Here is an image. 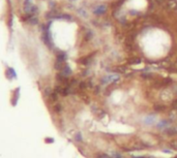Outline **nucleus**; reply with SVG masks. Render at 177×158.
I'll return each instance as SVG.
<instances>
[{
  "instance_id": "1",
  "label": "nucleus",
  "mask_w": 177,
  "mask_h": 158,
  "mask_svg": "<svg viewBox=\"0 0 177 158\" xmlns=\"http://www.w3.org/2000/svg\"><path fill=\"white\" fill-rule=\"evenodd\" d=\"M144 49L147 53L152 55L163 52L165 45L168 43V36L161 31H153L144 36Z\"/></svg>"
},
{
  "instance_id": "2",
  "label": "nucleus",
  "mask_w": 177,
  "mask_h": 158,
  "mask_svg": "<svg viewBox=\"0 0 177 158\" xmlns=\"http://www.w3.org/2000/svg\"><path fill=\"white\" fill-rule=\"evenodd\" d=\"M158 119L160 118L158 117L156 114H149V115H146L144 118L142 119V122L146 126H155Z\"/></svg>"
},
{
  "instance_id": "3",
  "label": "nucleus",
  "mask_w": 177,
  "mask_h": 158,
  "mask_svg": "<svg viewBox=\"0 0 177 158\" xmlns=\"http://www.w3.org/2000/svg\"><path fill=\"white\" fill-rule=\"evenodd\" d=\"M146 0H128V7L132 10H141L146 6Z\"/></svg>"
},
{
  "instance_id": "4",
  "label": "nucleus",
  "mask_w": 177,
  "mask_h": 158,
  "mask_svg": "<svg viewBox=\"0 0 177 158\" xmlns=\"http://www.w3.org/2000/svg\"><path fill=\"white\" fill-rule=\"evenodd\" d=\"M166 146L170 149L171 151H177V137H172L171 139L167 141Z\"/></svg>"
},
{
  "instance_id": "5",
  "label": "nucleus",
  "mask_w": 177,
  "mask_h": 158,
  "mask_svg": "<svg viewBox=\"0 0 177 158\" xmlns=\"http://www.w3.org/2000/svg\"><path fill=\"white\" fill-rule=\"evenodd\" d=\"M106 12V5L104 4H99L93 8V12L95 14H102Z\"/></svg>"
},
{
  "instance_id": "6",
  "label": "nucleus",
  "mask_w": 177,
  "mask_h": 158,
  "mask_svg": "<svg viewBox=\"0 0 177 158\" xmlns=\"http://www.w3.org/2000/svg\"><path fill=\"white\" fill-rule=\"evenodd\" d=\"M5 75H6L7 79H10V80H12V79H15L17 77L16 71H15V69L12 68V67H7L6 71H5Z\"/></svg>"
},
{
  "instance_id": "7",
  "label": "nucleus",
  "mask_w": 177,
  "mask_h": 158,
  "mask_svg": "<svg viewBox=\"0 0 177 158\" xmlns=\"http://www.w3.org/2000/svg\"><path fill=\"white\" fill-rule=\"evenodd\" d=\"M20 89L18 88V89H16L14 91V95H12V104H16L17 103V100H18V98H19V96H20Z\"/></svg>"
},
{
  "instance_id": "8",
  "label": "nucleus",
  "mask_w": 177,
  "mask_h": 158,
  "mask_svg": "<svg viewBox=\"0 0 177 158\" xmlns=\"http://www.w3.org/2000/svg\"><path fill=\"white\" fill-rule=\"evenodd\" d=\"M75 139H76V142H78V143H82L83 142V135H82V133H81L80 131L76 132Z\"/></svg>"
},
{
  "instance_id": "9",
  "label": "nucleus",
  "mask_w": 177,
  "mask_h": 158,
  "mask_svg": "<svg viewBox=\"0 0 177 158\" xmlns=\"http://www.w3.org/2000/svg\"><path fill=\"white\" fill-rule=\"evenodd\" d=\"M28 23L31 24V25H36V24L38 23V19L36 18V17H32L31 19L28 20Z\"/></svg>"
},
{
  "instance_id": "10",
  "label": "nucleus",
  "mask_w": 177,
  "mask_h": 158,
  "mask_svg": "<svg viewBox=\"0 0 177 158\" xmlns=\"http://www.w3.org/2000/svg\"></svg>"
}]
</instances>
